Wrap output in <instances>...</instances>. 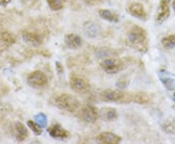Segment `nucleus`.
Returning <instances> with one entry per match:
<instances>
[{"mask_svg":"<svg viewBox=\"0 0 175 144\" xmlns=\"http://www.w3.org/2000/svg\"><path fill=\"white\" fill-rule=\"evenodd\" d=\"M127 42L132 48L138 52H147L148 37L146 30L139 25H133L127 32Z\"/></svg>","mask_w":175,"mask_h":144,"instance_id":"1","label":"nucleus"},{"mask_svg":"<svg viewBox=\"0 0 175 144\" xmlns=\"http://www.w3.org/2000/svg\"><path fill=\"white\" fill-rule=\"evenodd\" d=\"M100 98L106 102L127 104L134 102V93L119 90H105L100 93Z\"/></svg>","mask_w":175,"mask_h":144,"instance_id":"2","label":"nucleus"},{"mask_svg":"<svg viewBox=\"0 0 175 144\" xmlns=\"http://www.w3.org/2000/svg\"><path fill=\"white\" fill-rule=\"evenodd\" d=\"M54 102L60 109L70 113L77 112L81 107L80 101L74 96L69 95V93H61V95L57 96Z\"/></svg>","mask_w":175,"mask_h":144,"instance_id":"3","label":"nucleus"},{"mask_svg":"<svg viewBox=\"0 0 175 144\" xmlns=\"http://www.w3.org/2000/svg\"><path fill=\"white\" fill-rule=\"evenodd\" d=\"M26 81H27V84L31 88H34V89L43 88L48 84V78H47L46 74L43 71H41V70H36V71L31 72L27 76Z\"/></svg>","mask_w":175,"mask_h":144,"instance_id":"4","label":"nucleus"},{"mask_svg":"<svg viewBox=\"0 0 175 144\" xmlns=\"http://www.w3.org/2000/svg\"><path fill=\"white\" fill-rule=\"evenodd\" d=\"M101 68L108 74H116L124 68V63L118 58H105L100 63Z\"/></svg>","mask_w":175,"mask_h":144,"instance_id":"5","label":"nucleus"},{"mask_svg":"<svg viewBox=\"0 0 175 144\" xmlns=\"http://www.w3.org/2000/svg\"><path fill=\"white\" fill-rule=\"evenodd\" d=\"M78 113H79L78 115H79V117L82 120L89 124L95 123L99 116L98 110L95 106H92V105L80 107V109L78 110Z\"/></svg>","mask_w":175,"mask_h":144,"instance_id":"6","label":"nucleus"},{"mask_svg":"<svg viewBox=\"0 0 175 144\" xmlns=\"http://www.w3.org/2000/svg\"><path fill=\"white\" fill-rule=\"evenodd\" d=\"M70 87L73 89V91H75L77 93H87L89 89H91V86L88 83L87 80H85L84 78L73 75L70 77Z\"/></svg>","mask_w":175,"mask_h":144,"instance_id":"7","label":"nucleus"},{"mask_svg":"<svg viewBox=\"0 0 175 144\" xmlns=\"http://www.w3.org/2000/svg\"><path fill=\"white\" fill-rule=\"evenodd\" d=\"M158 77L165 88L168 91H175V75L165 69L159 70Z\"/></svg>","mask_w":175,"mask_h":144,"instance_id":"8","label":"nucleus"},{"mask_svg":"<svg viewBox=\"0 0 175 144\" xmlns=\"http://www.w3.org/2000/svg\"><path fill=\"white\" fill-rule=\"evenodd\" d=\"M169 4H170V0H161L159 5L158 13L157 16H156V22L158 23L163 22L170 16Z\"/></svg>","mask_w":175,"mask_h":144,"instance_id":"9","label":"nucleus"},{"mask_svg":"<svg viewBox=\"0 0 175 144\" xmlns=\"http://www.w3.org/2000/svg\"><path fill=\"white\" fill-rule=\"evenodd\" d=\"M48 132L53 138H56V139L64 140L70 137V132L68 131L64 130V128L58 124H54L52 126H50L48 128Z\"/></svg>","mask_w":175,"mask_h":144,"instance_id":"10","label":"nucleus"},{"mask_svg":"<svg viewBox=\"0 0 175 144\" xmlns=\"http://www.w3.org/2000/svg\"><path fill=\"white\" fill-rule=\"evenodd\" d=\"M127 11L132 17H135L140 19H147V13L145 11V8L139 2H132L127 6Z\"/></svg>","mask_w":175,"mask_h":144,"instance_id":"11","label":"nucleus"},{"mask_svg":"<svg viewBox=\"0 0 175 144\" xmlns=\"http://www.w3.org/2000/svg\"><path fill=\"white\" fill-rule=\"evenodd\" d=\"M96 140L100 143H105V144H117L122 141V138L119 135H117L114 132L110 131H105L101 132L100 134L97 135Z\"/></svg>","mask_w":175,"mask_h":144,"instance_id":"12","label":"nucleus"},{"mask_svg":"<svg viewBox=\"0 0 175 144\" xmlns=\"http://www.w3.org/2000/svg\"><path fill=\"white\" fill-rule=\"evenodd\" d=\"M64 41H65V45L69 49H72V50H77L82 46V38L79 35L74 33H69L66 35L64 38Z\"/></svg>","mask_w":175,"mask_h":144,"instance_id":"13","label":"nucleus"},{"mask_svg":"<svg viewBox=\"0 0 175 144\" xmlns=\"http://www.w3.org/2000/svg\"><path fill=\"white\" fill-rule=\"evenodd\" d=\"M14 131H15V137L18 141H25L29 135L27 128L21 122H17L15 124Z\"/></svg>","mask_w":175,"mask_h":144,"instance_id":"14","label":"nucleus"},{"mask_svg":"<svg viewBox=\"0 0 175 144\" xmlns=\"http://www.w3.org/2000/svg\"><path fill=\"white\" fill-rule=\"evenodd\" d=\"M22 37L23 41H25L26 43L32 46H39L42 43V38L40 37V35L31 32V31H23Z\"/></svg>","mask_w":175,"mask_h":144,"instance_id":"15","label":"nucleus"},{"mask_svg":"<svg viewBox=\"0 0 175 144\" xmlns=\"http://www.w3.org/2000/svg\"><path fill=\"white\" fill-rule=\"evenodd\" d=\"M99 117L104 121H113L117 119L118 113L115 108L112 107H104L99 111Z\"/></svg>","mask_w":175,"mask_h":144,"instance_id":"16","label":"nucleus"},{"mask_svg":"<svg viewBox=\"0 0 175 144\" xmlns=\"http://www.w3.org/2000/svg\"><path fill=\"white\" fill-rule=\"evenodd\" d=\"M98 14L105 21H108L111 22H118L120 21V16L114 11H111L108 9H102V10H99Z\"/></svg>","mask_w":175,"mask_h":144,"instance_id":"17","label":"nucleus"},{"mask_svg":"<svg viewBox=\"0 0 175 144\" xmlns=\"http://www.w3.org/2000/svg\"><path fill=\"white\" fill-rule=\"evenodd\" d=\"M84 31H85L86 35H88L89 37H95L99 34L100 28H99V26L96 25V23L89 22L85 25Z\"/></svg>","mask_w":175,"mask_h":144,"instance_id":"18","label":"nucleus"},{"mask_svg":"<svg viewBox=\"0 0 175 144\" xmlns=\"http://www.w3.org/2000/svg\"><path fill=\"white\" fill-rule=\"evenodd\" d=\"M0 40L4 44L10 46V45H13L16 42V36L13 33L9 32V31H2V32H0Z\"/></svg>","mask_w":175,"mask_h":144,"instance_id":"19","label":"nucleus"},{"mask_svg":"<svg viewBox=\"0 0 175 144\" xmlns=\"http://www.w3.org/2000/svg\"><path fill=\"white\" fill-rule=\"evenodd\" d=\"M162 44L167 50H172L175 48V34H170L168 36L162 38Z\"/></svg>","mask_w":175,"mask_h":144,"instance_id":"20","label":"nucleus"},{"mask_svg":"<svg viewBox=\"0 0 175 144\" xmlns=\"http://www.w3.org/2000/svg\"><path fill=\"white\" fill-rule=\"evenodd\" d=\"M67 0H47V3L51 10L53 11H60L64 7V4Z\"/></svg>","mask_w":175,"mask_h":144,"instance_id":"21","label":"nucleus"},{"mask_svg":"<svg viewBox=\"0 0 175 144\" xmlns=\"http://www.w3.org/2000/svg\"><path fill=\"white\" fill-rule=\"evenodd\" d=\"M162 128L163 131L167 134H174L175 132V119H169L166 120L165 123L162 125Z\"/></svg>","mask_w":175,"mask_h":144,"instance_id":"22","label":"nucleus"},{"mask_svg":"<svg viewBox=\"0 0 175 144\" xmlns=\"http://www.w3.org/2000/svg\"><path fill=\"white\" fill-rule=\"evenodd\" d=\"M27 126L30 128L31 131H33V134H35L36 135H40L42 134L43 132V128L40 126V125H38L35 121L33 120H29L28 122H27Z\"/></svg>","mask_w":175,"mask_h":144,"instance_id":"23","label":"nucleus"},{"mask_svg":"<svg viewBox=\"0 0 175 144\" xmlns=\"http://www.w3.org/2000/svg\"><path fill=\"white\" fill-rule=\"evenodd\" d=\"M34 120L38 125H40L42 128H47V124H48V119L47 116L44 113H38L37 115H35Z\"/></svg>","mask_w":175,"mask_h":144,"instance_id":"24","label":"nucleus"},{"mask_svg":"<svg viewBox=\"0 0 175 144\" xmlns=\"http://www.w3.org/2000/svg\"><path fill=\"white\" fill-rule=\"evenodd\" d=\"M85 3L89 4V5H98V4H101L103 2V0H83Z\"/></svg>","mask_w":175,"mask_h":144,"instance_id":"25","label":"nucleus"},{"mask_svg":"<svg viewBox=\"0 0 175 144\" xmlns=\"http://www.w3.org/2000/svg\"><path fill=\"white\" fill-rule=\"evenodd\" d=\"M12 0H0V5L1 6H7Z\"/></svg>","mask_w":175,"mask_h":144,"instance_id":"26","label":"nucleus"},{"mask_svg":"<svg viewBox=\"0 0 175 144\" xmlns=\"http://www.w3.org/2000/svg\"><path fill=\"white\" fill-rule=\"evenodd\" d=\"M57 68L58 69V73L60 74H61V72H62V66H61V64L60 63V62H57Z\"/></svg>","mask_w":175,"mask_h":144,"instance_id":"27","label":"nucleus"},{"mask_svg":"<svg viewBox=\"0 0 175 144\" xmlns=\"http://www.w3.org/2000/svg\"><path fill=\"white\" fill-rule=\"evenodd\" d=\"M172 6H173V10L175 12V0H173V3H172Z\"/></svg>","mask_w":175,"mask_h":144,"instance_id":"28","label":"nucleus"},{"mask_svg":"<svg viewBox=\"0 0 175 144\" xmlns=\"http://www.w3.org/2000/svg\"></svg>","mask_w":175,"mask_h":144,"instance_id":"29","label":"nucleus"}]
</instances>
